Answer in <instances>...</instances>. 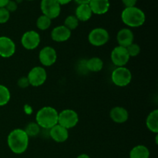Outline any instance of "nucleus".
Here are the masks:
<instances>
[{"mask_svg":"<svg viewBox=\"0 0 158 158\" xmlns=\"http://www.w3.org/2000/svg\"><path fill=\"white\" fill-rule=\"evenodd\" d=\"M27 78L30 86L38 87L45 83L47 79V73L44 67L37 66L30 69L28 73Z\"/></svg>","mask_w":158,"mask_h":158,"instance_id":"nucleus-7","label":"nucleus"},{"mask_svg":"<svg viewBox=\"0 0 158 158\" xmlns=\"http://www.w3.org/2000/svg\"><path fill=\"white\" fill-rule=\"evenodd\" d=\"M89 6L93 13L103 15L108 12L110 4L109 0H90Z\"/></svg>","mask_w":158,"mask_h":158,"instance_id":"nucleus-17","label":"nucleus"},{"mask_svg":"<svg viewBox=\"0 0 158 158\" xmlns=\"http://www.w3.org/2000/svg\"><path fill=\"white\" fill-rule=\"evenodd\" d=\"M111 80L117 86L124 87L131 83L132 73L131 70L125 66L117 67L111 73Z\"/></svg>","mask_w":158,"mask_h":158,"instance_id":"nucleus-4","label":"nucleus"},{"mask_svg":"<svg viewBox=\"0 0 158 158\" xmlns=\"http://www.w3.org/2000/svg\"><path fill=\"white\" fill-rule=\"evenodd\" d=\"M130 56L128 54L127 48L117 46L113 49L110 54V59L114 65L117 67L125 66L130 60Z\"/></svg>","mask_w":158,"mask_h":158,"instance_id":"nucleus-8","label":"nucleus"},{"mask_svg":"<svg viewBox=\"0 0 158 158\" xmlns=\"http://www.w3.org/2000/svg\"><path fill=\"white\" fill-rule=\"evenodd\" d=\"M127 50L130 57H136L140 54V46L137 43H133L132 44L127 47Z\"/></svg>","mask_w":158,"mask_h":158,"instance_id":"nucleus-26","label":"nucleus"},{"mask_svg":"<svg viewBox=\"0 0 158 158\" xmlns=\"http://www.w3.org/2000/svg\"><path fill=\"white\" fill-rule=\"evenodd\" d=\"M146 126L150 131L154 134L158 133V110L151 111L146 119Z\"/></svg>","mask_w":158,"mask_h":158,"instance_id":"nucleus-19","label":"nucleus"},{"mask_svg":"<svg viewBox=\"0 0 158 158\" xmlns=\"http://www.w3.org/2000/svg\"><path fill=\"white\" fill-rule=\"evenodd\" d=\"M137 0H122L123 5L127 7H133L135 6L136 3H137Z\"/></svg>","mask_w":158,"mask_h":158,"instance_id":"nucleus-30","label":"nucleus"},{"mask_svg":"<svg viewBox=\"0 0 158 158\" xmlns=\"http://www.w3.org/2000/svg\"><path fill=\"white\" fill-rule=\"evenodd\" d=\"M40 8L43 15L50 19L57 18L61 12V6L56 0H42Z\"/></svg>","mask_w":158,"mask_h":158,"instance_id":"nucleus-9","label":"nucleus"},{"mask_svg":"<svg viewBox=\"0 0 158 158\" xmlns=\"http://www.w3.org/2000/svg\"><path fill=\"white\" fill-rule=\"evenodd\" d=\"M41 38L36 31L29 30L25 32L21 38V44L27 50H33L40 45Z\"/></svg>","mask_w":158,"mask_h":158,"instance_id":"nucleus-10","label":"nucleus"},{"mask_svg":"<svg viewBox=\"0 0 158 158\" xmlns=\"http://www.w3.org/2000/svg\"><path fill=\"white\" fill-rule=\"evenodd\" d=\"M56 1L57 2L59 3V4L61 6V5H66V4H68V3L70 2L72 0H56Z\"/></svg>","mask_w":158,"mask_h":158,"instance_id":"nucleus-32","label":"nucleus"},{"mask_svg":"<svg viewBox=\"0 0 158 158\" xmlns=\"http://www.w3.org/2000/svg\"><path fill=\"white\" fill-rule=\"evenodd\" d=\"M51 20L49 18L44 15H42L37 19L36 26L40 30H46L49 29L51 26Z\"/></svg>","mask_w":158,"mask_h":158,"instance_id":"nucleus-24","label":"nucleus"},{"mask_svg":"<svg viewBox=\"0 0 158 158\" xmlns=\"http://www.w3.org/2000/svg\"><path fill=\"white\" fill-rule=\"evenodd\" d=\"M59 113L52 106H43L35 115V122L42 129L49 130L58 123Z\"/></svg>","mask_w":158,"mask_h":158,"instance_id":"nucleus-2","label":"nucleus"},{"mask_svg":"<svg viewBox=\"0 0 158 158\" xmlns=\"http://www.w3.org/2000/svg\"><path fill=\"white\" fill-rule=\"evenodd\" d=\"M5 8H6L9 12H13L16 10L17 8H18V6H17V3L15 2V1L9 0V2H8L7 4H6V6H5Z\"/></svg>","mask_w":158,"mask_h":158,"instance_id":"nucleus-29","label":"nucleus"},{"mask_svg":"<svg viewBox=\"0 0 158 158\" xmlns=\"http://www.w3.org/2000/svg\"><path fill=\"white\" fill-rule=\"evenodd\" d=\"M93 12L89 4L79 5L76 9V15L77 19L81 22H86L92 17Z\"/></svg>","mask_w":158,"mask_h":158,"instance_id":"nucleus-18","label":"nucleus"},{"mask_svg":"<svg viewBox=\"0 0 158 158\" xmlns=\"http://www.w3.org/2000/svg\"><path fill=\"white\" fill-rule=\"evenodd\" d=\"M79 123V115L72 109H66L59 113L58 124L66 129H72Z\"/></svg>","mask_w":158,"mask_h":158,"instance_id":"nucleus-5","label":"nucleus"},{"mask_svg":"<svg viewBox=\"0 0 158 158\" xmlns=\"http://www.w3.org/2000/svg\"><path fill=\"white\" fill-rule=\"evenodd\" d=\"M11 99V94L9 89L6 86L0 84V106H6Z\"/></svg>","mask_w":158,"mask_h":158,"instance_id":"nucleus-23","label":"nucleus"},{"mask_svg":"<svg viewBox=\"0 0 158 158\" xmlns=\"http://www.w3.org/2000/svg\"><path fill=\"white\" fill-rule=\"evenodd\" d=\"M9 0H0V8H4Z\"/></svg>","mask_w":158,"mask_h":158,"instance_id":"nucleus-33","label":"nucleus"},{"mask_svg":"<svg viewBox=\"0 0 158 158\" xmlns=\"http://www.w3.org/2000/svg\"><path fill=\"white\" fill-rule=\"evenodd\" d=\"M75 2L77 3H78L79 5H83V4H89L90 0H75Z\"/></svg>","mask_w":158,"mask_h":158,"instance_id":"nucleus-31","label":"nucleus"},{"mask_svg":"<svg viewBox=\"0 0 158 158\" xmlns=\"http://www.w3.org/2000/svg\"><path fill=\"white\" fill-rule=\"evenodd\" d=\"M49 136L56 143H64L69 138V131L67 129L57 123L49 129Z\"/></svg>","mask_w":158,"mask_h":158,"instance_id":"nucleus-13","label":"nucleus"},{"mask_svg":"<svg viewBox=\"0 0 158 158\" xmlns=\"http://www.w3.org/2000/svg\"><path fill=\"white\" fill-rule=\"evenodd\" d=\"M16 46L12 39L8 36H0V56L9 58L15 54Z\"/></svg>","mask_w":158,"mask_h":158,"instance_id":"nucleus-12","label":"nucleus"},{"mask_svg":"<svg viewBox=\"0 0 158 158\" xmlns=\"http://www.w3.org/2000/svg\"><path fill=\"white\" fill-rule=\"evenodd\" d=\"M77 158H91L88 154H81L78 156Z\"/></svg>","mask_w":158,"mask_h":158,"instance_id":"nucleus-34","label":"nucleus"},{"mask_svg":"<svg viewBox=\"0 0 158 158\" xmlns=\"http://www.w3.org/2000/svg\"><path fill=\"white\" fill-rule=\"evenodd\" d=\"M71 32L64 26H58L54 28L51 32V39L56 43L66 42L71 37Z\"/></svg>","mask_w":158,"mask_h":158,"instance_id":"nucleus-14","label":"nucleus"},{"mask_svg":"<svg viewBox=\"0 0 158 158\" xmlns=\"http://www.w3.org/2000/svg\"><path fill=\"white\" fill-rule=\"evenodd\" d=\"M86 67L90 72H100L103 68V62L99 57H92L86 61Z\"/></svg>","mask_w":158,"mask_h":158,"instance_id":"nucleus-21","label":"nucleus"},{"mask_svg":"<svg viewBox=\"0 0 158 158\" xmlns=\"http://www.w3.org/2000/svg\"><path fill=\"white\" fill-rule=\"evenodd\" d=\"M22 1H23V0H15V2H16V3H19V2H21Z\"/></svg>","mask_w":158,"mask_h":158,"instance_id":"nucleus-35","label":"nucleus"},{"mask_svg":"<svg viewBox=\"0 0 158 158\" xmlns=\"http://www.w3.org/2000/svg\"><path fill=\"white\" fill-rule=\"evenodd\" d=\"M10 18V12L6 8H0V24L7 23Z\"/></svg>","mask_w":158,"mask_h":158,"instance_id":"nucleus-27","label":"nucleus"},{"mask_svg":"<svg viewBox=\"0 0 158 158\" xmlns=\"http://www.w3.org/2000/svg\"><path fill=\"white\" fill-rule=\"evenodd\" d=\"M24 131L29 137H36L41 132V127L37 124L36 122H31L25 127Z\"/></svg>","mask_w":158,"mask_h":158,"instance_id":"nucleus-22","label":"nucleus"},{"mask_svg":"<svg viewBox=\"0 0 158 158\" xmlns=\"http://www.w3.org/2000/svg\"><path fill=\"white\" fill-rule=\"evenodd\" d=\"M57 60V52L52 46H45L42 48L39 53V60L43 66H51Z\"/></svg>","mask_w":158,"mask_h":158,"instance_id":"nucleus-11","label":"nucleus"},{"mask_svg":"<svg viewBox=\"0 0 158 158\" xmlns=\"http://www.w3.org/2000/svg\"><path fill=\"white\" fill-rule=\"evenodd\" d=\"M150 151L146 146L142 144L134 147L130 151V158H149Z\"/></svg>","mask_w":158,"mask_h":158,"instance_id":"nucleus-20","label":"nucleus"},{"mask_svg":"<svg viewBox=\"0 0 158 158\" xmlns=\"http://www.w3.org/2000/svg\"><path fill=\"white\" fill-rule=\"evenodd\" d=\"M64 26L72 32V30L77 29L79 26V20L75 15H69L66 18L64 21Z\"/></svg>","mask_w":158,"mask_h":158,"instance_id":"nucleus-25","label":"nucleus"},{"mask_svg":"<svg viewBox=\"0 0 158 158\" xmlns=\"http://www.w3.org/2000/svg\"><path fill=\"white\" fill-rule=\"evenodd\" d=\"M17 84H18L19 87L22 88V89H25V88H27L28 86H30L27 77H20V78L18 80Z\"/></svg>","mask_w":158,"mask_h":158,"instance_id":"nucleus-28","label":"nucleus"},{"mask_svg":"<svg viewBox=\"0 0 158 158\" xmlns=\"http://www.w3.org/2000/svg\"><path fill=\"white\" fill-rule=\"evenodd\" d=\"M29 137L24 130L16 128L11 131L7 137V144L10 151L15 154H22L28 149Z\"/></svg>","mask_w":158,"mask_h":158,"instance_id":"nucleus-1","label":"nucleus"},{"mask_svg":"<svg viewBox=\"0 0 158 158\" xmlns=\"http://www.w3.org/2000/svg\"><path fill=\"white\" fill-rule=\"evenodd\" d=\"M29 1H32V0H29Z\"/></svg>","mask_w":158,"mask_h":158,"instance_id":"nucleus-36","label":"nucleus"},{"mask_svg":"<svg viewBox=\"0 0 158 158\" xmlns=\"http://www.w3.org/2000/svg\"><path fill=\"white\" fill-rule=\"evenodd\" d=\"M117 43H118V46L127 48L128 46L134 43V32L128 28H123L117 32Z\"/></svg>","mask_w":158,"mask_h":158,"instance_id":"nucleus-15","label":"nucleus"},{"mask_svg":"<svg viewBox=\"0 0 158 158\" xmlns=\"http://www.w3.org/2000/svg\"><path fill=\"white\" fill-rule=\"evenodd\" d=\"M121 19L126 26L137 28L144 24L146 15L141 9L136 6L127 7L122 12Z\"/></svg>","mask_w":158,"mask_h":158,"instance_id":"nucleus-3","label":"nucleus"},{"mask_svg":"<svg viewBox=\"0 0 158 158\" xmlns=\"http://www.w3.org/2000/svg\"><path fill=\"white\" fill-rule=\"evenodd\" d=\"M110 34L106 29L103 28H95L89 32L88 35V41L94 46H102L108 43Z\"/></svg>","mask_w":158,"mask_h":158,"instance_id":"nucleus-6","label":"nucleus"},{"mask_svg":"<svg viewBox=\"0 0 158 158\" xmlns=\"http://www.w3.org/2000/svg\"><path fill=\"white\" fill-rule=\"evenodd\" d=\"M110 117L111 120L117 123H123L127 121L129 118V113L122 106H115L112 108L110 112Z\"/></svg>","mask_w":158,"mask_h":158,"instance_id":"nucleus-16","label":"nucleus"}]
</instances>
